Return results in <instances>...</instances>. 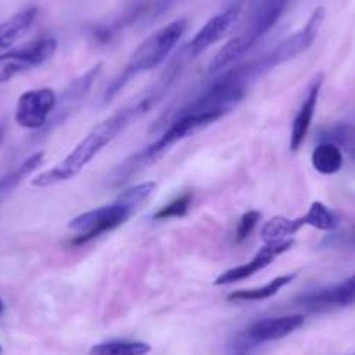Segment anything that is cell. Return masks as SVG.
Masks as SVG:
<instances>
[{"label":"cell","instance_id":"19","mask_svg":"<svg viewBox=\"0 0 355 355\" xmlns=\"http://www.w3.org/2000/svg\"><path fill=\"white\" fill-rule=\"evenodd\" d=\"M319 138L322 141L340 146L341 152L347 153L355 162V121L338 122V124L329 125L320 132Z\"/></svg>","mask_w":355,"mask_h":355},{"label":"cell","instance_id":"15","mask_svg":"<svg viewBox=\"0 0 355 355\" xmlns=\"http://www.w3.org/2000/svg\"><path fill=\"white\" fill-rule=\"evenodd\" d=\"M44 157L46 153L44 152H37L33 155H30L28 159L23 160L21 164L15 167L12 171H9L6 176L0 178V204L4 202L23 182H25V178H28L30 174L33 173L35 169H39L44 162Z\"/></svg>","mask_w":355,"mask_h":355},{"label":"cell","instance_id":"4","mask_svg":"<svg viewBox=\"0 0 355 355\" xmlns=\"http://www.w3.org/2000/svg\"><path fill=\"white\" fill-rule=\"evenodd\" d=\"M132 213H135V209L129 204L117 199L115 202L108 204V206H101L78 214L68 223L70 230L77 232L75 239H71V244L82 245L85 242H91L93 239L100 237V235L107 234V232L115 230L122 223H125Z\"/></svg>","mask_w":355,"mask_h":355},{"label":"cell","instance_id":"27","mask_svg":"<svg viewBox=\"0 0 355 355\" xmlns=\"http://www.w3.org/2000/svg\"><path fill=\"white\" fill-rule=\"evenodd\" d=\"M4 139H6V124L4 122H0V146H2Z\"/></svg>","mask_w":355,"mask_h":355},{"label":"cell","instance_id":"6","mask_svg":"<svg viewBox=\"0 0 355 355\" xmlns=\"http://www.w3.org/2000/svg\"><path fill=\"white\" fill-rule=\"evenodd\" d=\"M324 18H326V9L317 8L315 11L310 15L309 21L305 23L303 28H300L298 32L293 33L291 37L282 40L272 53H268L266 56H263L261 60H258L263 73H266V71L272 70V68L279 67V64L286 63V61L295 60L296 56L305 53V51L312 46L313 40L317 39V35H319V30L320 26H322Z\"/></svg>","mask_w":355,"mask_h":355},{"label":"cell","instance_id":"8","mask_svg":"<svg viewBox=\"0 0 355 355\" xmlns=\"http://www.w3.org/2000/svg\"><path fill=\"white\" fill-rule=\"evenodd\" d=\"M58 103V94L49 87L30 89L19 96L15 121L21 128L37 131L46 128Z\"/></svg>","mask_w":355,"mask_h":355},{"label":"cell","instance_id":"22","mask_svg":"<svg viewBox=\"0 0 355 355\" xmlns=\"http://www.w3.org/2000/svg\"><path fill=\"white\" fill-rule=\"evenodd\" d=\"M190 206H192V193H182L178 196L176 199H173L171 202H167L166 206L160 207L155 214H153V220H171V218H183L189 213Z\"/></svg>","mask_w":355,"mask_h":355},{"label":"cell","instance_id":"31","mask_svg":"<svg viewBox=\"0 0 355 355\" xmlns=\"http://www.w3.org/2000/svg\"><path fill=\"white\" fill-rule=\"evenodd\" d=\"M352 355H355V354H352Z\"/></svg>","mask_w":355,"mask_h":355},{"label":"cell","instance_id":"11","mask_svg":"<svg viewBox=\"0 0 355 355\" xmlns=\"http://www.w3.org/2000/svg\"><path fill=\"white\" fill-rule=\"evenodd\" d=\"M293 245H295V241H293V239L275 242V244H265L254 256H252L251 261L242 263V265L234 266L230 270L218 275L216 281H214V286H228L234 284V282H241L252 277L254 274L261 272L263 268H266L272 261H275V258H279L281 254L288 252L289 249H293Z\"/></svg>","mask_w":355,"mask_h":355},{"label":"cell","instance_id":"7","mask_svg":"<svg viewBox=\"0 0 355 355\" xmlns=\"http://www.w3.org/2000/svg\"><path fill=\"white\" fill-rule=\"evenodd\" d=\"M305 324V317L296 313V315H282V317H268L258 322L251 324L244 333L235 338V348L242 354L245 350L258 347V345L268 343V341H277L289 336L295 331Z\"/></svg>","mask_w":355,"mask_h":355},{"label":"cell","instance_id":"24","mask_svg":"<svg viewBox=\"0 0 355 355\" xmlns=\"http://www.w3.org/2000/svg\"><path fill=\"white\" fill-rule=\"evenodd\" d=\"M261 220V213L259 211H248L245 214H242L241 220H239L237 230H235V237L239 242L245 241V239L251 235V232L254 230L258 221Z\"/></svg>","mask_w":355,"mask_h":355},{"label":"cell","instance_id":"20","mask_svg":"<svg viewBox=\"0 0 355 355\" xmlns=\"http://www.w3.org/2000/svg\"><path fill=\"white\" fill-rule=\"evenodd\" d=\"M152 347L138 340H108L94 345L89 355H146Z\"/></svg>","mask_w":355,"mask_h":355},{"label":"cell","instance_id":"14","mask_svg":"<svg viewBox=\"0 0 355 355\" xmlns=\"http://www.w3.org/2000/svg\"><path fill=\"white\" fill-rule=\"evenodd\" d=\"M37 16H39V9L35 6H30L0 23V49H8L21 37H25L35 23Z\"/></svg>","mask_w":355,"mask_h":355},{"label":"cell","instance_id":"3","mask_svg":"<svg viewBox=\"0 0 355 355\" xmlns=\"http://www.w3.org/2000/svg\"><path fill=\"white\" fill-rule=\"evenodd\" d=\"M187 26H189V21H187V19H176V21H171L169 25L157 30V32L152 33L146 40H143V42L136 47L135 53L131 54L129 61L125 63L124 70H122L121 73L108 84V87L105 89L103 103H108V101L114 100L132 78L145 73V71L153 70V68L159 67L160 63H164V60L169 56L171 51L178 46V42H180L182 37L185 35Z\"/></svg>","mask_w":355,"mask_h":355},{"label":"cell","instance_id":"28","mask_svg":"<svg viewBox=\"0 0 355 355\" xmlns=\"http://www.w3.org/2000/svg\"><path fill=\"white\" fill-rule=\"evenodd\" d=\"M2 312H4V302L0 300V315H2Z\"/></svg>","mask_w":355,"mask_h":355},{"label":"cell","instance_id":"25","mask_svg":"<svg viewBox=\"0 0 355 355\" xmlns=\"http://www.w3.org/2000/svg\"><path fill=\"white\" fill-rule=\"evenodd\" d=\"M320 244L327 245V248L355 249V230L341 232V234H329Z\"/></svg>","mask_w":355,"mask_h":355},{"label":"cell","instance_id":"10","mask_svg":"<svg viewBox=\"0 0 355 355\" xmlns=\"http://www.w3.org/2000/svg\"><path fill=\"white\" fill-rule=\"evenodd\" d=\"M296 303L309 312H331L352 306L355 303V274L340 284L320 288L315 291L303 293L296 298Z\"/></svg>","mask_w":355,"mask_h":355},{"label":"cell","instance_id":"30","mask_svg":"<svg viewBox=\"0 0 355 355\" xmlns=\"http://www.w3.org/2000/svg\"><path fill=\"white\" fill-rule=\"evenodd\" d=\"M0 354H2V345H0Z\"/></svg>","mask_w":355,"mask_h":355},{"label":"cell","instance_id":"26","mask_svg":"<svg viewBox=\"0 0 355 355\" xmlns=\"http://www.w3.org/2000/svg\"><path fill=\"white\" fill-rule=\"evenodd\" d=\"M182 0H148V8H146V18L157 19L159 16L166 15L171 8L180 4Z\"/></svg>","mask_w":355,"mask_h":355},{"label":"cell","instance_id":"5","mask_svg":"<svg viewBox=\"0 0 355 355\" xmlns=\"http://www.w3.org/2000/svg\"><path fill=\"white\" fill-rule=\"evenodd\" d=\"M56 49L58 40L54 37L44 35L18 49L0 54V84H6L23 71L40 67L54 56Z\"/></svg>","mask_w":355,"mask_h":355},{"label":"cell","instance_id":"9","mask_svg":"<svg viewBox=\"0 0 355 355\" xmlns=\"http://www.w3.org/2000/svg\"><path fill=\"white\" fill-rule=\"evenodd\" d=\"M242 12V0H235L234 4L228 6L225 11L218 12L216 16L209 19L196 35L192 37L189 44L185 46L183 53H185L187 60H193V58H199L200 54L206 53L209 47H213L214 44L220 42L223 37H227L230 33V30L234 28V25L237 23L239 16Z\"/></svg>","mask_w":355,"mask_h":355},{"label":"cell","instance_id":"1","mask_svg":"<svg viewBox=\"0 0 355 355\" xmlns=\"http://www.w3.org/2000/svg\"><path fill=\"white\" fill-rule=\"evenodd\" d=\"M153 105L155 103L150 100L148 94H143L132 105H128L122 110L115 112L114 115L101 121L75 145V148L58 166L39 174L32 182V185L39 187V189H47V187L60 185V183L73 180L105 146L110 145L117 138L119 132L124 131L135 119L146 114Z\"/></svg>","mask_w":355,"mask_h":355},{"label":"cell","instance_id":"18","mask_svg":"<svg viewBox=\"0 0 355 355\" xmlns=\"http://www.w3.org/2000/svg\"><path fill=\"white\" fill-rule=\"evenodd\" d=\"M312 166L317 173L326 176L336 174L343 167V152L333 143L320 141L312 153Z\"/></svg>","mask_w":355,"mask_h":355},{"label":"cell","instance_id":"17","mask_svg":"<svg viewBox=\"0 0 355 355\" xmlns=\"http://www.w3.org/2000/svg\"><path fill=\"white\" fill-rule=\"evenodd\" d=\"M303 225L302 216L295 218V220H289L286 216H274L272 220L266 221L261 228V241L265 244H275V242L288 241L289 237H293L295 234H298Z\"/></svg>","mask_w":355,"mask_h":355},{"label":"cell","instance_id":"12","mask_svg":"<svg viewBox=\"0 0 355 355\" xmlns=\"http://www.w3.org/2000/svg\"><path fill=\"white\" fill-rule=\"evenodd\" d=\"M100 73H101V64H96V67H93L91 70L85 71L82 77L75 78V80L64 89V93L58 98L56 108H54L53 115H51L49 119L51 122L49 128L61 125L67 119H70L71 115L78 110V107H80L82 101L85 100V96H87V93L91 91L94 80H96Z\"/></svg>","mask_w":355,"mask_h":355},{"label":"cell","instance_id":"13","mask_svg":"<svg viewBox=\"0 0 355 355\" xmlns=\"http://www.w3.org/2000/svg\"><path fill=\"white\" fill-rule=\"evenodd\" d=\"M322 80H324L322 73L317 75V77L313 78L309 91H306V96L303 98L302 107H300L298 114H296L295 121H293L291 136H289V146H291L293 152H298L300 146H302L303 141H305L306 135H309V129L310 125H312L313 115H315V108H317V101H319Z\"/></svg>","mask_w":355,"mask_h":355},{"label":"cell","instance_id":"21","mask_svg":"<svg viewBox=\"0 0 355 355\" xmlns=\"http://www.w3.org/2000/svg\"><path fill=\"white\" fill-rule=\"evenodd\" d=\"M305 227H313L322 232H334L340 227V218L334 211H331L326 204L312 202L309 211L302 216Z\"/></svg>","mask_w":355,"mask_h":355},{"label":"cell","instance_id":"2","mask_svg":"<svg viewBox=\"0 0 355 355\" xmlns=\"http://www.w3.org/2000/svg\"><path fill=\"white\" fill-rule=\"evenodd\" d=\"M291 0H254L244 26L211 60L207 75H218L245 56L284 15Z\"/></svg>","mask_w":355,"mask_h":355},{"label":"cell","instance_id":"23","mask_svg":"<svg viewBox=\"0 0 355 355\" xmlns=\"http://www.w3.org/2000/svg\"><path fill=\"white\" fill-rule=\"evenodd\" d=\"M155 189H157L155 182L139 183V185L131 187V189L124 190V192L119 196V199H121L122 202L129 204V206H131L132 209L136 211V209H139V207H141V204H145L146 200H148L150 197L153 196Z\"/></svg>","mask_w":355,"mask_h":355},{"label":"cell","instance_id":"16","mask_svg":"<svg viewBox=\"0 0 355 355\" xmlns=\"http://www.w3.org/2000/svg\"><path fill=\"white\" fill-rule=\"evenodd\" d=\"M295 274L288 275H279L274 281H270L268 284L259 286V288H251V289H239V291L230 293L227 296L228 302H263V300H268L272 296L277 295L281 289H284L286 286L291 284L295 281Z\"/></svg>","mask_w":355,"mask_h":355},{"label":"cell","instance_id":"29","mask_svg":"<svg viewBox=\"0 0 355 355\" xmlns=\"http://www.w3.org/2000/svg\"><path fill=\"white\" fill-rule=\"evenodd\" d=\"M234 355H245V354H242V352H239V354H234Z\"/></svg>","mask_w":355,"mask_h":355}]
</instances>
